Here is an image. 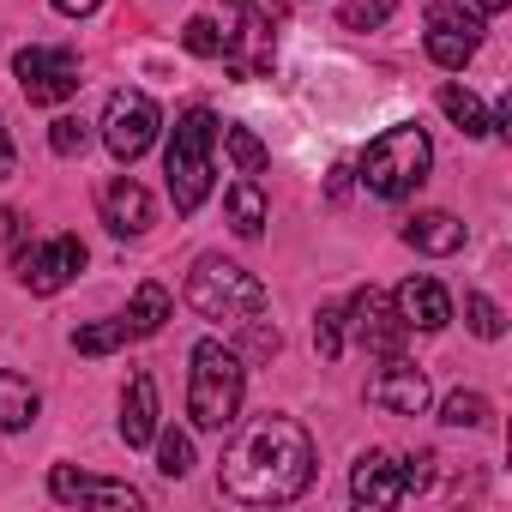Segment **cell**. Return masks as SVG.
Here are the masks:
<instances>
[{
  "instance_id": "cell-1",
  "label": "cell",
  "mask_w": 512,
  "mask_h": 512,
  "mask_svg": "<svg viewBox=\"0 0 512 512\" xmlns=\"http://www.w3.org/2000/svg\"><path fill=\"white\" fill-rule=\"evenodd\" d=\"M314 482V440L296 416H253L217 464V488L235 506H284Z\"/></svg>"
},
{
  "instance_id": "cell-2",
  "label": "cell",
  "mask_w": 512,
  "mask_h": 512,
  "mask_svg": "<svg viewBox=\"0 0 512 512\" xmlns=\"http://www.w3.org/2000/svg\"><path fill=\"white\" fill-rule=\"evenodd\" d=\"M187 308L223 332H235L253 356H278V326H272V302H266V284L253 278L247 266L223 260V253H205L187 278Z\"/></svg>"
},
{
  "instance_id": "cell-3",
  "label": "cell",
  "mask_w": 512,
  "mask_h": 512,
  "mask_svg": "<svg viewBox=\"0 0 512 512\" xmlns=\"http://www.w3.org/2000/svg\"><path fill=\"white\" fill-rule=\"evenodd\" d=\"M241 392H247L241 350L223 344V338H199L193 344V368H187V416H193V428H205V434L235 428Z\"/></svg>"
},
{
  "instance_id": "cell-4",
  "label": "cell",
  "mask_w": 512,
  "mask_h": 512,
  "mask_svg": "<svg viewBox=\"0 0 512 512\" xmlns=\"http://www.w3.org/2000/svg\"><path fill=\"white\" fill-rule=\"evenodd\" d=\"M211 151H217V115L205 103H193L175 133H169V151H163V175H169V199L181 217H193L205 199H211Z\"/></svg>"
},
{
  "instance_id": "cell-5",
  "label": "cell",
  "mask_w": 512,
  "mask_h": 512,
  "mask_svg": "<svg viewBox=\"0 0 512 512\" xmlns=\"http://www.w3.org/2000/svg\"><path fill=\"white\" fill-rule=\"evenodd\" d=\"M428 163H434L428 133H422L416 121H398V127H386L380 139H368L356 175H362V187L380 193V199H410V193L428 181Z\"/></svg>"
},
{
  "instance_id": "cell-6",
  "label": "cell",
  "mask_w": 512,
  "mask_h": 512,
  "mask_svg": "<svg viewBox=\"0 0 512 512\" xmlns=\"http://www.w3.org/2000/svg\"><path fill=\"white\" fill-rule=\"evenodd\" d=\"M13 79H19V91L37 103V109H55V103H67V97H79V55L73 49H19L13 55Z\"/></svg>"
},
{
  "instance_id": "cell-7",
  "label": "cell",
  "mask_w": 512,
  "mask_h": 512,
  "mask_svg": "<svg viewBox=\"0 0 512 512\" xmlns=\"http://www.w3.org/2000/svg\"><path fill=\"white\" fill-rule=\"evenodd\" d=\"M157 127H163V115H157V103H151L145 91H115L109 109H103V145H109L121 163L145 157V151L157 145Z\"/></svg>"
},
{
  "instance_id": "cell-8",
  "label": "cell",
  "mask_w": 512,
  "mask_h": 512,
  "mask_svg": "<svg viewBox=\"0 0 512 512\" xmlns=\"http://www.w3.org/2000/svg\"><path fill=\"white\" fill-rule=\"evenodd\" d=\"M85 241L79 235H49L43 247H25L19 253V284L31 290V296H61L79 272H85Z\"/></svg>"
},
{
  "instance_id": "cell-9",
  "label": "cell",
  "mask_w": 512,
  "mask_h": 512,
  "mask_svg": "<svg viewBox=\"0 0 512 512\" xmlns=\"http://www.w3.org/2000/svg\"><path fill=\"white\" fill-rule=\"evenodd\" d=\"M344 338H356L368 356H398L404 350V320H398V308H392V296L386 290H356L350 296V308H344Z\"/></svg>"
},
{
  "instance_id": "cell-10",
  "label": "cell",
  "mask_w": 512,
  "mask_h": 512,
  "mask_svg": "<svg viewBox=\"0 0 512 512\" xmlns=\"http://www.w3.org/2000/svg\"><path fill=\"white\" fill-rule=\"evenodd\" d=\"M410 494V464L398 458V452H362L356 464H350V500L356 506H398Z\"/></svg>"
},
{
  "instance_id": "cell-11",
  "label": "cell",
  "mask_w": 512,
  "mask_h": 512,
  "mask_svg": "<svg viewBox=\"0 0 512 512\" xmlns=\"http://www.w3.org/2000/svg\"><path fill=\"white\" fill-rule=\"evenodd\" d=\"M49 494H55L61 506H109V512H133V506H145V494H139L133 482L85 476V470H73V464H55V470H49Z\"/></svg>"
},
{
  "instance_id": "cell-12",
  "label": "cell",
  "mask_w": 512,
  "mask_h": 512,
  "mask_svg": "<svg viewBox=\"0 0 512 512\" xmlns=\"http://www.w3.org/2000/svg\"><path fill=\"white\" fill-rule=\"evenodd\" d=\"M428 374L416 368V362H404V356H386V368L368 380V404H380V410H392V416H422L428 410Z\"/></svg>"
},
{
  "instance_id": "cell-13",
  "label": "cell",
  "mask_w": 512,
  "mask_h": 512,
  "mask_svg": "<svg viewBox=\"0 0 512 512\" xmlns=\"http://www.w3.org/2000/svg\"><path fill=\"white\" fill-rule=\"evenodd\" d=\"M103 223H109V235L139 241V235L157 223V205H151V193H145L133 175H121V181L103 187Z\"/></svg>"
},
{
  "instance_id": "cell-14",
  "label": "cell",
  "mask_w": 512,
  "mask_h": 512,
  "mask_svg": "<svg viewBox=\"0 0 512 512\" xmlns=\"http://www.w3.org/2000/svg\"><path fill=\"white\" fill-rule=\"evenodd\" d=\"M392 308H398L404 332H440V326L452 320V296H446L434 278H404L398 296H392Z\"/></svg>"
},
{
  "instance_id": "cell-15",
  "label": "cell",
  "mask_w": 512,
  "mask_h": 512,
  "mask_svg": "<svg viewBox=\"0 0 512 512\" xmlns=\"http://www.w3.org/2000/svg\"><path fill=\"white\" fill-rule=\"evenodd\" d=\"M151 434H157V386H151V374L139 368V374L127 380V398H121V440H127V446H151Z\"/></svg>"
},
{
  "instance_id": "cell-16",
  "label": "cell",
  "mask_w": 512,
  "mask_h": 512,
  "mask_svg": "<svg viewBox=\"0 0 512 512\" xmlns=\"http://www.w3.org/2000/svg\"><path fill=\"white\" fill-rule=\"evenodd\" d=\"M404 241H410L416 253H434V260H446V253L464 247V223H458L452 211H416V217L404 223Z\"/></svg>"
},
{
  "instance_id": "cell-17",
  "label": "cell",
  "mask_w": 512,
  "mask_h": 512,
  "mask_svg": "<svg viewBox=\"0 0 512 512\" xmlns=\"http://www.w3.org/2000/svg\"><path fill=\"white\" fill-rule=\"evenodd\" d=\"M37 410H43L37 386H31L25 374H13V368H0V428L19 434V428H31V422H37Z\"/></svg>"
},
{
  "instance_id": "cell-18",
  "label": "cell",
  "mask_w": 512,
  "mask_h": 512,
  "mask_svg": "<svg viewBox=\"0 0 512 512\" xmlns=\"http://www.w3.org/2000/svg\"><path fill=\"white\" fill-rule=\"evenodd\" d=\"M223 211H229L235 235H241V241H253V235L266 229V193H260V181H253V175H241V181L223 193Z\"/></svg>"
},
{
  "instance_id": "cell-19",
  "label": "cell",
  "mask_w": 512,
  "mask_h": 512,
  "mask_svg": "<svg viewBox=\"0 0 512 512\" xmlns=\"http://www.w3.org/2000/svg\"><path fill=\"white\" fill-rule=\"evenodd\" d=\"M169 314H175V302H169V290H163V284H139L121 320H127V332H133V338H157Z\"/></svg>"
},
{
  "instance_id": "cell-20",
  "label": "cell",
  "mask_w": 512,
  "mask_h": 512,
  "mask_svg": "<svg viewBox=\"0 0 512 512\" xmlns=\"http://www.w3.org/2000/svg\"><path fill=\"white\" fill-rule=\"evenodd\" d=\"M476 43H482V37L458 31V25H428V61L446 67V73H464L470 55H476Z\"/></svg>"
},
{
  "instance_id": "cell-21",
  "label": "cell",
  "mask_w": 512,
  "mask_h": 512,
  "mask_svg": "<svg viewBox=\"0 0 512 512\" xmlns=\"http://www.w3.org/2000/svg\"><path fill=\"white\" fill-rule=\"evenodd\" d=\"M440 109L458 121V133H464V139L494 133V115H488V109H482V97H476V91H464V85H440Z\"/></svg>"
},
{
  "instance_id": "cell-22",
  "label": "cell",
  "mask_w": 512,
  "mask_h": 512,
  "mask_svg": "<svg viewBox=\"0 0 512 512\" xmlns=\"http://www.w3.org/2000/svg\"><path fill=\"white\" fill-rule=\"evenodd\" d=\"M223 151H229V157H235V169H241V175H253V181H260V175H266V163H272V151L253 139L247 127H223Z\"/></svg>"
},
{
  "instance_id": "cell-23",
  "label": "cell",
  "mask_w": 512,
  "mask_h": 512,
  "mask_svg": "<svg viewBox=\"0 0 512 512\" xmlns=\"http://www.w3.org/2000/svg\"><path fill=\"white\" fill-rule=\"evenodd\" d=\"M181 43L199 55V61H223L229 49H235V37L217 25V19H187V31H181Z\"/></svg>"
},
{
  "instance_id": "cell-24",
  "label": "cell",
  "mask_w": 512,
  "mask_h": 512,
  "mask_svg": "<svg viewBox=\"0 0 512 512\" xmlns=\"http://www.w3.org/2000/svg\"><path fill=\"white\" fill-rule=\"evenodd\" d=\"M121 344H133L127 320H97V326H79V332H73V350H79V356H109V350H121Z\"/></svg>"
},
{
  "instance_id": "cell-25",
  "label": "cell",
  "mask_w": 512,
  "mask_h": 512,
  "mask_svg": "<svg viewBox=\"0 0 512 512\" xmlns=\"http://www.w3.org/2000/svg\"><path fill=\"white\" fill-rule=\"evenodd\" d=\"M151 440H157V470H163V476H187V470H193V440H187L181 428H163V422H157Z\"/></svg>"
},
{
  "instance_id": "cell-26",
  "label": "cell",
  "mask_w": 512,
  "mask_h": 512,
  "mask_svg": "<svg viewBox=\"0 0 512 512\" xmlns=\"http://www.w3.org/2000/svg\"><path fill=\"white\" fill-rule=\"evenodd\" d=\"M464 320H470V332H476V338H488V344L506 332L500 302H494V296H482V290H470V296H464Z\"/></svg>"
},
{
  "instance_id": "cell-27",
  "label": "cell",
  "mask_w": 512,
  "mask_h": 512,
  "mask_svg": "<svg viewBox=\"0 0 512 512\" xmlns=\"http://www.w3.org/2000/svg\"><path fill=\"white\" fill-rule=\"evenodd\" d=\"M392 7H398V0H344V7H338V25H344V31H380V25L392 19Z\"/></svg>"
},
{
  "instance_id": "cell-28",
  "label": "cell",
  "mask_w": 512,
  "mask_h": 512,
  "mask_svg": "<svg viewBox=\"0 0 512 512\" xmlns=\"http://www.w3.org/2000/svg\"><path fill=\"white\" fill-rule=\"evenodd\" d=\"M440 422H446V428H482V422H488V398H482V392H452V398L440 404Z\"/></svg>"
},
{
  "instance_id": "cell-29",
  "label": "cell",
  "mask_w": 512,
  "mask_h": 512,
  "mask_svg": "<svg viewBox=\"0 0 512 512\" xmlns=\"http://www.w3.org/2000/svg\"><path fill=\"white\" fill-rule=\"evenodd\" d=\"M85 145H91V121L61 115V121L49 127V151H55V157H85Z\"/></svg>"
},
{
  "instance_id": "cell-30",
  "label": "cell",
  "mask_w": 512,
  "mask_h": 512,
  "mask_svg": "<svg viewBox=\"0 0 512 512\" xmlns=\"http://www.w3.org/2000/svg\"><path fill=\"white\" fill-rule=\"evenodd\" d=\"M314 350H320L326 362L344 356V308H320V320H314Z\"/></svg>"
},
{
  "instance_id": "cell-31",
  "label": "cell",
  "mask_w": 512,
  "mask_h": 512,
  "mask_svg": "<svg viewBox=\"0 0 512 512\" xmlns=\"http://www.w3.org/2000/svg\"><path fill=\"white\" fill-rule=\"evenodd\" d=\"M428 25H458V31L482 37V13L464 7V0H428Z\"/></svg>"
},
{
  "instance_id": "cell-32",
  "label": "cell",
  "mask_w": 512,
  "mask_h": 512,
  "mask_svg": "<svg viewBox=\"0 0 512 512\" xmlns=\"http://www.w3.org/2000/svg\"><path fill=\"white\" fill-rule=\"evenodd\" d=\"M19 235H25V217H19V211L7 205V211H0V247H13Z\"/></svg>"
},
{
  "instance_id": "cell-33",
  "label": "cell",
  "mask_w": 512,
  "mask_h": 512,
  "mask_svg": "<svg viewBox=\"0 0 512 512\" xmlns=\"http://www.w3.org/2000/svg\"><path fill=\"white\" fill-rule=\"evenodd\" d=\"M103 0H55V13H67V19H85V13H97Z\"/></svg>"
},
{
  "instance_id": "cell-34",
  "label": "cell",
  "mask_w": 512,
  "mask_h": 512,
  "mask_svg": "<svg viewBox=\"0 0 512 512\" xmlns=\"http://www.w3.org/2000/svg\"><path fill=\"white\" fill-rule=\"evenodd\" d=\"M13 163H19V157H13V139H7V121H0V181H7V175H13Z\"/></svg>"
},
{
  "instance_id": "cell-35",
  "label": "cell",
  "mask_w": 512,
  "mask_h": 512,
  "mask_svg": "<svg viewBox=\"0 0 512 512\" xmlns=\"http://www.w3.org/2000/svg\"><path fill=\"white\" fill-rule=\"evenodd\" d=\"M470 7H476V13H506L512 0H470Z\"/></svg>"
},
{
  "instance_id": "cell-36",
  "label": "cell",
  "mask_w": 512,
  "mask_h": 512,
  "mask_svg": "<svg viewBox=\"0 0 512 512\" xmlns=\"http://www.w3.org/2000/svg\"><path fill=\"white\" fill-rule=\"evenodd\" d=\"M229 7H235V13H247V0H229Z\"/></svg>"
}]
</instances>
